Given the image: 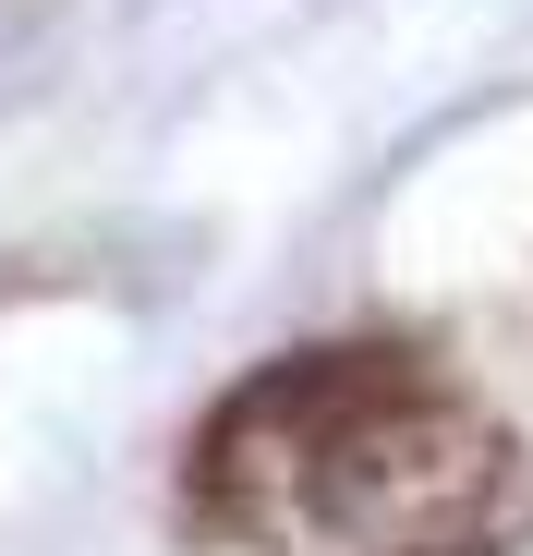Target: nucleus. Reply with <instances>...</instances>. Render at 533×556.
<instances>
[{"label": "nucleus", "mask_w": 533, "mask_h": 556, "mask_svg": "<svg viewBox=\"0 0 533 556\" xmlns=\"http://www.w3.org/2000/svg\"><path fill=\"white\" fill-rule=\"evenodd\" d=\"M497 412L412 339H303L183 435V532L207 556H388L473 532Z\"/></svg>", "instance_id": "f257e3e1"}, {"label": "nucleus", "mask_w": 533, "mask_h": 556, "mask_svg": "<svg viewBox=\"0 0 533 556\" xmlns=\"http://www.w3.org/2000/svg\"><path fill=\"white\" fill-rule=\"evenodd\" d=\"M388 556H485L473 532H436V544H388Z\"/></svg>", "instance_id": "f03ea898"}]
</instances>
